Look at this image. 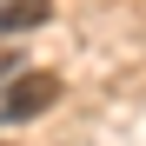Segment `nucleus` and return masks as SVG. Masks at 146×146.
Returning <instances> with one entry per match:
<instances>
[{"instance_id":"f257e3e1","label":"nucleus","mask_w":146,"mask_h":146,"mask_svg":"<svg viewBox=\"0 0 146 146\" xmlns=\"http://www.w3.org/2000/svg\"><path fill=\"white\" fill-rule=\"evenodd\" d=\"M53 100H60V80H53V73H13V80L0 86V119H7V126L40 119Z\"/></svg>"},{"instance_id":"7ed1b4c3","label":"nucleus","mask_w":146,"mask_h":146,"mask_svg":"<svg viewBox=\"0 0 146 146\" xmlns=\"http://www.w3.org/2000/svg\"><path fill=\"white\" fill-rule=\"evenodd\" d=\"M13 73H20V53H13V40H0V86H7Z\"/></svg>"},{"instance_id":"f03ea898","label":"nucleus","mask_w":146,"mask_h":146,"mask_svg":"<svg viewBox=\"0 0 146 146\" xmlns=\"http://www.w3.org/2000/svg\"><path fill=\"white\" fill-rule=\"evenodd\" d=\"M53 20V0H0V40H20Z\"/></svg>"}]
</instances>
